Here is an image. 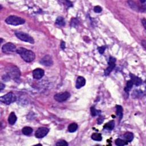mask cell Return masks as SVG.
<instances>
[{
	"label": "cell",
	"mask_w": 146,
	"mask_h": 146,
	"mask_svg": "<svg viewBox=\"0 0 146 146\" xmlns=\"http://www.w3.org/2000/svg\"><path fill=\"white\" fill-rule=\"evenodd\" d=\"M90 110H91V115L92 116H95L99 115H100V114H101V111H100V110H96L95 108V107H91Z\"/></svg>",
	"instance_id": "cb8c5ba5"
},
{
	"label": "cell",
	"mask_w": 146,
	"mask_h": 146,
	"mask_svg": "<svg viewBox=\"0 0 146 146\" xmlns=\"http://www.w3.org/2000/svg\"><path fill=\"white\" fill-rule=\"evenodd\" d=\"M3 42V39H2V38H1V43Z\"/></svg>",
	"instance_id": "836d02e7"
},
{
	"label": "cell",
	"mask_w": 146,
	"mask_h": 146,
	"mask_svg": "<svg viewBox=\"0 0 146 146\" xmlns=\"http://www.w3.org/2000/svg\"><path fill=\"white\" fill-rule=\"evenodd\" d=\"M17 118L16 115H15V113L14 112H11L8 118V122L10 125H13L15 123V122L17 121Z\"/></svg>",
	"instance_id": "5bb4252c"
},
{
	"label": "cell",
	"mask_w": 146,
	"mask_h": 146,
	"mask_svg": "<svg viewBox=\"0 0 146 146\" xmlns=\"http://www.w3.org/2000/svg\"><path fill=\"white\" fill-rule=\"evenodd\" d=\"M5 22L7 24L18 26V25L24 24L25 20L21 17L15 16V15H10L5 19Z\"/></svg>",
	"instance_id": "7a4b0ae2"
},
{
	"label": "cell",
	"mask_w": 146,
	"mask_h": 146,
	"mask_svg": "<svg viewBox=\"0 0 146 146\" xmlns=\"http://www.w3.org/2000/svg\"><path fill=\"white\" fill-rule=\"evenodd\" d=\"M65 42L64 41H62L61 43V47L62 50H65V48H66V46H65Z\"/></svg>",
	"instance_id": "f546056e"
},
{
	"label": "cell",
	"mask_w": 146,
	"mask_h": 146,
	"mask_svg": "<svg viewBox=\"0 0 146 146\" xmlns=\"http://www.w3.org/2000/svg\"><path fill=\"white\" fill-rule=\"evenodd\" d=\"M49 131V129L46 127H39L38 130L35 131V136L37 138H42L45 137L47 134H48Z\"/></svg>",
	"instance_id": "ba28073f"
},
{
	"label": "cell",
	"mask_w": 146,
	"mask_h": 146,
	"mask_svg": "<svg viewBox=\"0 0 146 146\" xmlns=\"http://www.w3.org/2000/svg\"><path fill=\"white\" fill-rule=\"evenodd\" d=\"M133 82L131 80H128L127 82V84H126V86L125 88V91L127 93H129L130 92V91L131 90V88H133Z\"/></svg>",
	"instance_id": "44dd1931"
},
{
	"label": "cell",
	"mask_w": 146,
	"mask_h": 146,
	"mask_svg": "<svg viewBox=\"0 0 146 146\" xmlns=\"http://www.w3.org/2000/svg\"><path fill=\"white\" fill-rule=\"evenodd\" d=\"M56 23L60 26H64L66 24L64 18L62 17H58L57 18L56 21Z\"/></svg>",
	"instance_id": "ffe728a7"
},
{
	"label": "cell",
	"mask_w": 146,
	"mask_h": 146,
	"mask_svg": "<svg viewBox=\"0 0 146 146\" xmlns=\"http://www.w3.org/2000/svg\"><path fill=\"white\" fill-rule=\"evenodd\" d=\"M130 78H131V80L133 82V84H135V86H140L142 83V80L141 78H140L138 76H135V75L133 74H130Z\"/></svg>",
	"instance_id": "7c38bea8"
},
{
	"label": "cell",
	"mask_w": 146,
	"mask_h": 146,
	"mask_svg": "<svg viewBox=\"0 0 146 146\" xmlns=\"http://www.w3.org/2000/svg\"><path fill=\"white\" fill-rule=\"evenodd\" d=\"M115 62L116 59L112 57H110L109 59V62H108V66L104 71V75L106 76H108L113 70V69L115 67Z\"/></svg>",
	"instance_id": "52a82bcc"
},
{
	"label": "cell",
	"mask_w": 146,
	"mask_h": 146,
	"mask_svg": "<svg viewBox=\"0 0 146 146\" xmlns=\"http://www.w3.org/2000/svg\"><path fill=\"white\" fill-rule=\"evenodd\" d=\"M5 87V85L4 84H3L2 83H1V86H0V90L1 91H2L3 89H4Z\"/></svg>",
	"instance_id": "4dcf8cb0"
},
{
	"label": "cell",
	"mask_w": 146,
	"mask_h": 146,
	"mask_svg": "<svg viewBox=\"0 0 146 146\" xmlns=\"http://www.w3.org/2000/svg\"><path fill=\"white\" fill-rule=\"evenodd\" d=\"M20 75L21 73L19 69L16 67H14V68H11L7 75H8L9 77L12 78L13 79H17L19 78Z\"/></svg>",
	"instance_id": "30bf717a"
},
{
	"label": "cell",
	"mask_w": 146,
	"mask_h": 146,
	"mask_svg": "<svg viewBox=\"0 0 146 146\" xmlns=\"http://www.w3.org/2000/svg\"><path fill=\"white\" fill-rule=\"evenodd\" d=\"M78 21L75 18H73L71 21V26H75L76 25H78Z\"/></svg>",
	"instance_id": "4316f807"
},
{
	"label": "cell",
	"mask_w": 146,
	"mask_h": 146,
	"mask_svg": "<svg viewBox=\"0 0 146 146\" xmlns=\"http://www.w3.org/2000/svg\"><path fill=\"white\" fill-rule=\"evenodd\" d=\"M68 143H67V142L64 141V140H61V141H58L57 142V144H56V146H68Z\"/></svg>",
	"instance_id": "d4e9b609"
},
{
	"label": "cell",
	"mask_w": 146,
	"mask_h": 146,
	"mask_svg": "<svg viewBox=\"0 0 146 146\" xmlns=\"http://www.w3.org/2000/svg\"><path fill=\"white\" fill-rule=\"evenodd\" d=\"M124 138L127 142H131L134 139V134L131 132H127L124 134Z\"/></svg>",
	"instance_id": "2e32d148"
},
{
	"label": "cell",
	"mask_w": 146,
	"mask_h": 146,
	"mask_svg": "<svg viewBox=\"0 0 146 146\" xmlns=\"http://www.w3.org/2000/svg\"><path fill=\"white\" fill-rule=\"evenodd\" d=\"M115 145L118 146H123L128 145V142L121 139H117L115 140Z\"/></svg>",
	"instance_id": "603a6c76"
},
{
	"label": "cell",
	"mask_w": 146,
	"mask_h": 146,
	"mask_svg": "<svg viewBox=\"0 0 146 146\" xmlns=\"http://www.w3.org/2000/svg\"><path fill=\"white\" fill-rule=\"evenodd\" d=\"M86 84V79L83 76H78L76 79V88H80L82 87H83Z\"/></svg>",
	"instance_id": "4fadbf2b"
},
{
	"label": "cell",
	"mask_w": 146,
	"mask_h": 146,
	"mask_svg": "<svg viewBox=\"0 0 146 146\" xmlns=\"http://www.w3.org/2000/svg\"><path fill=\"white\" fill-rule=\"evenodd\" d=\"M15 35L20 40L24 41L26 42H29L31 44H33L34 43V40L30 35H29L27 33L21 32V31H17L15 33Z\"/></svg>",
	"instance_id": "277c9868"
},
{
	"label": "cell",
	"mask_w": 146,
	"mask_h": 146,
	"mask_svg": "<svg viewBox=\"0 0 146 146\" xmlns=\"http://www.w3.org/2000/svg\"><path fill=\"white\" fill-rule=\"evenodd\" d=\"M45 75L44 70L41 69H36L33 72V76L35 79H40Z\"/></svg>",
	"instance_id": "8fae6325"
},
{
	"label": "cell",
	"mask_w": 146,
	"mask_h": 146,
	"mask_svg": "<svg viewBox=\"0 0 146 146\" xmlns=\"http://www.w3.org/2000/svg\"><path fill=\"white\" fill-rule=\"evenodd\" d=\"M78 125L75 123H71L68 127V131L70 133H74L78 129Z\"/></svg>",
	"instance_id": "ac0fdd59"
},
{
	"label": "cell",
	"mask_w": 146,
	"mask_h": 146,
	"mask_svg": "<svg viewBox=\"0 0 146 146\" xmlns=\"http://www.w3.org/2000/svg\"><path fill=\"white\" fill-rule=\"evenodd\" d=\"M91 139L95 141H101L102 140V135L99 133H94L91 135Z\"/></svg>",
	"instance_id": "7402d4cb"
},
{
	"label": "cell",
	"mask_w": 146,
	"mask_h": 146,
	"mask_svg": "<svg viewBox=\"0 0 146 146\" xmlns=\"http://www.w3.org/2000/svg\"><path fill=\"white\" fill-rule=\"evenodd\" d=\"M142 45H143V46L144 47V48H145V49H145V46H146V41H142Z\"/></svg>",
	"instance_id": "d6a6232c"
},
{
	"label": "cell",
	"mask_w": 146,
	"mask_h": 146,
	"mask_svg": "<svg viewBox=\"0 0 146 146\" xmlns=\"http://www.w3.org/2000/svg\"><path fill=\"white\" fill-rule=\"evenodd\" d=\"M116 115L119 118L120 120L123 118V107L120 105H116Z\"/></svg>",
	"instance_id": "9a60e30c"
},
{
	"label": "cell",
	"mask_w": 146,
	"mask_h": 146,
	"mask_svg": "<svg viewBox=\"0 0 146 146\" xmlns=\"http://www.w3.org/2000/svg\"><path fill=\"white\" fill-rule=\"evenodd\" d=\"M16 96L12 92H9L0 98V100H1L2 103L6 104V105H9L10 104L13 103L16 100Z\"/></svg>",
	"instance_id": "3957f363"
},
{
	"label": "cell",
	"mask_w": 146,
	"mask_h": 146,
	"mask_svg": "<svg viewBox=\"0 0 146 146\" xmlns=\"http://www.w3.org/2000/svg\"><path fill=\"white\" fill-rule=\"evenodd\" d=\"M70 97V94L69 92H61L54 95V99L58 102H63L68 100Z\"/></svg>",
	"instance_id": "5b68a950"
},
{
	"label": "cell",
	"mask_w": 146,
	"mask_h": 146,
	"mask_svg": "<svg viewBox=\"0 0 146 146\" xmlns=\"http://www.w3.org/2000/svg\"><path fill=\"white\" fill-rule=\"evenodd\" d=\"M94 10L95 13H99L102 11V8L100 6H96L94 7Z\"/></svg>",
	"instance_id": "484cf974"
},
{
	"label": "cell",
	"mask_w": 146,
	"mask_h": 146,
	"mask_svg": "<svg viewBox=\"0 0 146 146\" xmlns=\"http://www.w3.org/2000/svg\"><path fill=\"white\" fill-rule=\"evenodd\" d=\"M114 127H115V122L114 120H111L104 126V129L108 130H112L114 129Z\"/></svg>",
	"instance_id": "e0dca14e"
},
{
	"label": "cell",
	"mask_w": 146,
	"mask_h": 146,
	"mask_svg": "<svg viewBox=\"0 0 146 146\" xmlns=\"http://www.w3.org/2000/svg\"><path fill=\"white\" fill-rule=\"evenodd\" d=\"M2 50L3 53H6V54H9V53L17 51V49L15 45H14L12 43L8 42L3 45L2 47Z\"/></svg>",
	"instance_id": "8992f818"
},
{
	"label": "cell",
	"mask_w": 146,
	"mask_h": 146,
	"mask_svg": "<svg viewBox=\"0 0 146 146\" xmlns=\"http://www.w3.org/2000/svg\"><path fill=\"white\" fill-rule=\"evenodd\" d=\"M16 52L26 62H31L35 60V55L34 53L30 50H27L23 47H19L17 49Z\"/></svg>",
	"instance_id": "6da1fadb"
},
{
	"label": "cell",
	"mask_w": 146,
	"mask_h": 146,
	"mask_svg": "<svg viewBox=\"0 0 146 146\" xmlns=\"http://www.w3.org/2000/svg\"><path fill=\"white\" fill-rule=\"evenodd\" d=\"M106 47L104 46H101V47H98V51H99V53H100V54H102L104 53V51H105V50H106Z\"/></svg>",
	"instance_id": "83f0119b"
},
{
	"label": "cell",
	"mask_w": 146,
	"mask_h": 146,
	"mask_svg": "<svg viewBox=\"0 0 146 146\" xmlns=\"http://www.w3.org/2000/svg\"><path fill=\"white\" fill-rule=\"evenodd\" d=\"M104 121V117L103 116H100L99 117V118L98 119V123L99 124V125H100V124H102L103 123Z\"/></svg>",
	"instance_id": "f1b7e54d"
},
{
	"label": "cell",
	"mask_w": 146,
	"mask_h": 146,
	"mask_svg": "<svg viewBox=\"0 0 146 146\" xmlns=\"http://www.w3.org/2000/svg\"><path fill=\"white\" fill-rule=\"evenodd\" d=\"M33 129L30 127H25L22 130V133L25 135H30L33 133Z\"/></svg>",
	"instance_id": "d6986e66"
},
{
	"label": "cell",
	"mask_w": 146,
	"mask_h": 146,
	"mask_svg": "<svg viewBox=\"0 0 146 146\" xmlns=\"http://www.w3.org/2000/svg\"><path fill=\"white\" fill-rule=\"evenodd\" d=\"M142 22H143L144 27H145V28L146 29V19H145V18H144L143 20H142Z\"/></svg>",
	"instance_id": "1f68e13d"
},
{
	"label": "cell",
	"mask_w": 146,
	"mask_h": 146,
	"mask_svg": "<svg viewBox=\"0 0 146 146\" xmlns=\"http://www.w3.org/2000/svg\"><path fill=\"white\" fill-rule=\"evenodd\" d=\"M40 64L45 66H51L53 65V59L49 55H46L41 59Z\"/></svg>",
	"instance_id": "9c48e42d"
}]
</instances>
